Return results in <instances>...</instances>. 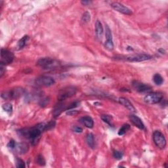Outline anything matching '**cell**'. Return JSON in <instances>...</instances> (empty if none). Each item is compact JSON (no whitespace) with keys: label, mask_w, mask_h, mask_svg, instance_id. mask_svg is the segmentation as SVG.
Listing matches in <instances>:
<instances>
[{"label":"cell","mask_w":168,"mask_h":168,"mask_svg":"<svg viewBox=\"0 0 168 168\" xmlns=\"http://www.w3.org/2000/svg\"><path fill=\"white\" fill-rule=\"evenodd\" d=\"M113 156H114L116 160H120L122 158L123 153L122 152L115 151H114V152H113Z\"/></svg>","instance_id":"30"},{"label":"cell","mask_w":168,"mask_h":168,"mask_svg":"<svg viewBox=\"0 0 168 168\" xmlns=\"http://www.w3.org/2000/svg\"><path fill=\"white\" fill-rule=\"evenodd\" d=\"M16 145H17V142L14 141V140H11L9 143L7 144V147H8L9 149L11 150H14V148L16 147Z\"/></svg>","instance_id":"31"},{"label":"cell","mask_w":168,"mask_h":168,"mask_svg":"<svg viewBox=\"0 0 168 168\" xmlns=\"http://www.w3.org/2000/svg\"><path fill=\"white\" fill-rule=\"evenodd\" d=\"M129 129H130V126L129 125V124H127V123L124 124V125H123L122 126L121 128L120 129V130L118 131V135H123L126 133L127 131H128Z\"/></svg>","instance_id":"22"},{"label":"cell","mask_w":168,"mask_h":168,"mask_svg":"<svg viewBox=\"0 0 168 168\" xmlns=\"http://www.w3.org/2000/svg\"><path fill=\"white\" fill-rule=\"evenodd\" d=\"M68 105H66L64 101H59L54 106L53 110V115L54 118H57L64 110H67Z\"/></svg>","instance_id":"13"},{"label":"cell","mask_w":168,"mask_h":168,"mask_svg":"<svg viewBox=\"0 0 168 168\" xmlns=\"http://www.w3.org/2000/svg\"><path fill=\"white\" fill-rule=\"evenodd\" d=\"M111 7L116 11L121 13L122 14H126V15H131L132 14V11L127 7L124 6L123 4L118 2H113L111 3Z\"/></svg>","instance_id":"10"},{"label":"cell","mask_w":168,"mask_h":168,"mask_svg":"<svg viewBox=\"0 0 168 168\" xmlns=\"http://www.w3.org/2000/svg\"><path fill=\"white\" fill-rule=\"evenodd\" d=\"M118 102L120 104L123 105V107H125L126 108L128 109L129 110L133 112H136L135 108L134 107V106L132 104V103H131L128 99H127V98L124 97H120L118 98Z\"/></svg>","instance_id":"16"},{"label":"cell","mask_w":168,"mask_h":168,"mask_svg":"<svg viewBox=\"0 0 168 168\" xmlns=\"http://www.w3.org/2000/svg\"><path fill=\"white\" fill-rule=\"evenodd\" d=\"M14 58V54L12 52L5 49H2L0 64L5 66L9 64L13 61Z\"/></svg>","instance_id":"7"},{"label":"cell","mask_w":168,"mask_h":168,"mask_svg":"<svg viewBox=\"0 0 168 168\" xmlns=\"http://www.w3.org/2000/svg\"><path fill=\"white\" fill-rule=\"evenodd\" d=\"M77 92V89L74 86H68L60 90L58 94V101H64L68 98H70L75 95Z\"/></svg>","instance_id":"4"},{"label":"cell","mask_w":168,"mask_h":168,"mask_svg":"<svg viewBox=\"0 0 168 168\" xmlns=\"http://www.w3.org/2000/svg\"><path fill=\"white\" fill-rule=\"evenodd\" d=\"M5 72V65L1 64V65H0V77H2L3 75L4 74Z\"/></svg>","instance_id":"34"},{"label":"cell","mask_w":168,"mask_h":168,"mask_svg":"<svg viewBox=\"0 0 168 168\" xmlns=\"http://www.w3.org/2000/svg\"><path fill=\"white\" fill-rule=\"evenodd\" d=\"M91 20V15L89 12H85L83 14V16L82 17V21L83 23H89Z\"/></svg>","instance_id":"26"},{"label":"cell","mask_w":168,"mask_h":168,"mask_svg":"<svg viewBox=\"0 0 168 168\" xmlns=\"http://www.w3.org/2000/svg\"><path fill=\"white\" fill-rule=\"evenodd\" d=\"M14 150L18 154H24L28 152L29 150V146L28 144L25 142H19V143H17L16 147Z\"/></svg>","instance_id":"14"},{"label":"cell","mask_w":168,"mask_h":168,"mask_svg":"<svg viewBox=\"0 0 168 168\" xmlns=\"http://www.w3.org/2000/svg\"><path fill=\"white\" fill-rule=\"evenodd\" d=\"M72 129L73 131H74V132L77 133H80L83 131V129L82 128V127H80L77 126H73L72 127Z\"/></svg>","instance_id":"32"},{"label":"cell","mask_w":168,"mask_h":168,"mask_svg":"<svg viewBox=\"0 0 168 168\" xmlns=\"http://www.w3.org/2000/svg\"><path fill=\"white\" fill-rule=\"evenodd\" d=\"M91 3V1H82V3L84 5H87L88 4H90Z\"/></svg>","instance_id":"35"},{"label":"cell","mask_w":168,"mask_h":168,"mask_svg":"<svg viewBox=\"0 0 168 168\" xmlns=\"http://www.w3.org/2000/svg\"><path fill=\"white\" fill-rule=\"evenodd\" d=\"M129 120L131 122V123H132L135 126L138 127V129H142V130L145 129V125H144L143 122H142L141 119L138 118V116H137L135 115H133V114H131L129 116Z\"/></svg>","instance_id":"15"},{"label":"cell","mask_w":168,"mask_h":168,"mask_svg":"<svg viewBox=\"0 0 168 168\" xmlns=\"http://www.w3.org/2000/svg\"><path fill=\"white\" fill-rule=\"evenodd\" d=\"M79 122L83 124L87 128H93L94 126V121L90 116H83L79 119Z\"/></svg>","instance_id":"17"},{"label":"cell","mask_w":168,"mask_h":168,"mask_svg":"<svg viewBox=\"0 0 168 168\" xmlns=\"http://www.w3.org/2000/svg\"><path fill=\"white\" fill-rule=\"evenodd\" d=\"M16 166L18 168H24L26 167L25 166V163L23 160L20 158H17L16 160Z\"/></svg>","instance_id":"29"},{"label":"cell","mask_w":168,"mask_h":168,"mask_svg":"<svg viewBox=\"0 0 168 168\" xmlns=\"http://www.w3.org/2000/svg\"><path fill=\"white\" fill-rule=\"evenodd\" d=\"M101 119L103 120V121L105 123L108 124L109 126H112V117L109 115H102Z\"/></svg>","instance_id":"23"},{"label":"cell","mask_w":168,"mask_h":168,"mask_svg":"<svg viewBox=\"0 0 168 168\" xmlns=\"http://www.w3.org/2000/svg\"><path fill=\"white\" fill-rule=\"evenodd\" d=\"M56 125V122L52 120V121H50L49 122L47 123V124H45V131H49L50 129H51L53 128H54V126Z\"/></svg>","instance_id":"28"},{"label":"cell","mask_w":168,"mask_h":168,"mask_svg":"<svg viewBox=\"0 0 168 168\" xmlns=\"http://www.w3.org/2000/svg\"><path fill=\"white\" fill-rule=\"evenodd\" d=\"M152 58V57L148 54L137 53L127 56L126 57V60L129 62H142L150 60Z\"/></svg>","instance_id":"9"},{"label":"cell","mask_w":168,"mask_h":168,"mask_svg":"<svg viewBox=\"0 0 168 168\" xmlns=\"http://www.w3.org/2000/svg\"><path fill=\"white\" fill-rule=\"evenodd\" d=\"M25 93V90L20 87H17L14 88L4 91L2 93V98L5 100H10V99H17V98H19L22 95Z\"/></svg>","instance_id":"3"},{"label":"cell","mask_w":168,"mask_h":168,"mask_svg":"<svg viewBox=\"0 0 168 168\" xmlns=\"http://www.w3.org/2000/svg\"><path fill=\"white\" fill-rule=\"evenodd\" d=\"M36 163L39 166H45V160L43 158V156L41 154H39L36 158Z\"/></svg>","instance_id":"27"},{"label":"cell","mask_w":168,"mask_h":168,"mask_svg":"<svg viewBox=\"0 0 168 168\" xmlns=\"http://www.w3.org/2000/svg\"><path fill=\"white\" fill-rule=\"evenodd\" d=\"M50 99L49 97H43L39 101V104L42 107H45L49 103Z\"/></svg>","instance_id":"25"},{"label":"cell","mask_w":168,"mask_h":168,"mask_svg":"<svg viewBox=\"0 0 168 168\" xmlns=\"http://www.w3.org/2000/svg\"><path fill=\"white\" fill-rule=\"evenodd\" d=\"M86 141L89 147L91 148H95V137L93 133L87 134L86 137Z\"/></svg>","instance_id":"19"},{"label":"cell","mask_w":168,"mask_h":168,"mask_svg":"<svg viewBox=\"0 0 168 168\" xmlns=\"http://www.w3.org/2000/svg\"><path fill=\"white\" fill-rule=\"evenodd\" d=\"M103 26L99 20H97L95 23V33L98 39H101L103 35Z\"/></svg>","instance_id":"18"},{"label":"cell","mask_w":168,"mask_h":168,"mask_svg":"<svg viewBox=\"0 0 168 168\" xmlns=\"http://www.w3.org/2000/svg\"><path fill=\"white\" fill-rule=\"evenodd\" d=\"M54 83L55 82L53 78L47 76H39L35 79L36 85L40 87H49L54 85Z\"/></svg>","instance_id":"8"},{"label":"cell","mask_w":168,"mask_h":168,"mask_svg":"<svg viewBox=\"0 0 168 168\" xmlns=\"http://www.w3.org/2000/svg\"><path fill=\"white\" fill-rule=\"evenodd\" d=\"M153 141L160 149H164L166 147V140L163 134L160 131H155L153 133Z\"/></svg>","instance_id":"5"},{"label":"cell","mask_w":168,"mask_h":168,"mask_svg":"<svg viewBox=\"0 0 168 168\" xmlns=\"http://www.w3.org/2000/svg\"><path fill=\"white\" fill-rule=\"evenodd\" d=\"M132 86L133 88L139 93L150 92L152 90V87L151 86L138 81H133L132 82Z\"/></svg>","instance_id":"11"},{"label":"cell","mask_w":168,"mask_h":168,"mask_svg":"<svg viewBox=\"0 0 168 168\" xmlns=\"http://www.w3.org/2000/svg\"><path fill=\"white\" fill-rule=\"evenodd\" d=\"M78 113H79V112L77 110H68V111H67V114L68 116H75L76 114H78Z\"/></svg>","instance_id":"33"},{"label":"cell","mask_w":168,"mask_h":168,"mask_svg":"<svg viewBox=\"0 0 168 168\" xmlns=\"http://www.w3.org/2000/svg\"><path fill=\"white\" fill-rule=\"evenodd\" d=\"M2 108H3V110L5 111L6 112L11 113L13 111V105L11 103H7L2 105Z\"/></svg>","instance_id":"24"},{"label":"cell","mask_w":168,"mask_h":168,"mask_svg":"<svg viewBox=\"0 0 168 168\" xmlns=\"http://www.w3.org/2000/svg\"><path fill=\"white\" fill-rule=\"evenodd\" d=\"M105 35H106V42L104 43V46L107 49L112 50L113 48H114V43H113L112 35L111 30L107 25L106 26Z\"/></svg>","instance_id":"12"},{"label":"cell","mask_w":168,"mask_h":168,"mask_svg":"<svg viewBox=\"0 0 168 168\" xmlns=\"http://www.w3.org/2000/svg\"><path fill=\"white\" fill-rule=\"evenodd\" d=\"M153 81L157 86H161L163 83V78L160 74H156L153 77Z\"/></svg>","instance_id":"21"},{"label":"cell","mask_w":168,"mask_h":168,"mask_svg":"<svg viewBox=\"0 0 168 168\" xmlns=\"http://www.w3.org/2000/svg\"><path fill=\"white\" fill-rule=\"evenodd\" d=\"M37 64L42 68V69L47 70H54L61 66L59 61L51 57H43L39 58L37 62Z\"/></svg>","instance_id":"2"},{"label":"cell","mask_w":168,"mask_h":168,"mask_svg":"<svg viewBox=\"0 0 168 168\" xmlns=\"http://www.w3.org/2000/svg\"><path fill=\"white\" fill-rule=\"evenodd\" d=\"M28 39H29L28 36H23V37L22 38L19 42H18L17 49H19V50L23 49L24 47H25V45H26V43L28 42Z\"/></svg>","instance_id":"20"},{"label":"cell","mask_w":168,"mask_h":168,"mask_svg":"<svg viewBox=\"0 0 168 168\" xmlns=\"http://www.w3.org/2000/svg\"><path fill=\"white\" fill-rule=\"evenodd\" d=\"M45 123H40L32 127L21 129L18 131L17 133L20 137L28 138L31 142V144L35 146L39 141L42 133L45 131Z\"/></svg>","instance_id":"1"},{"label":"cell","mask_w":168,"mask_h":168,"mask_svg":"<svg viewBox=\"0 0 168 168\" xmlns=\"http://www.w3.org/2000/svg\"><path fill=\"white\" fill-rule=\"evenodd\" d=\"M158 52L160 53H161V54H165V53H166V51L164 50L163 48H161V49H158Z\"/></svg>","instance_id":"36"},{"label":"cell","mask_w":168,"mask_h":168,"mask_svg":"<svg viewBox=\"0 0 168 168\" xmlns=\"http://www.w3.org/2000/svg\"><path fill=\"white\" fill-rule=\"evenodd\" d=\"M163 95L162 93H151L147 94L144 98V101L146 103L154 104L159 103L163 100Z\"/></svg>","instance_id":"6"}]
</instances>
